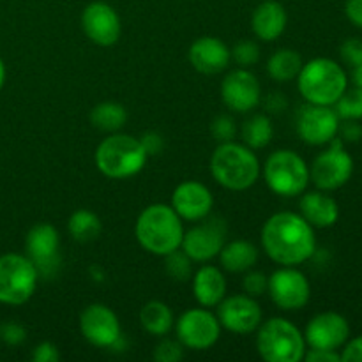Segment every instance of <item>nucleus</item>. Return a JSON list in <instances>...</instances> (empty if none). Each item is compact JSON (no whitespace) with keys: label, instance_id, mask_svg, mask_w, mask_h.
<instances>
[{"label":"nucleus","instance_id":"473e14b6","mask_svg":"<svg viewBox=\"0 0 362 362\" xmlns=\"http://www.w3.org/2000/svg\"><path fill=\"white\" fill-rule=\"evenodd\" d=\"M230 57L237 66L247 69L260 60V48L253 41H240L230 49Z\"/></svg>","mask_w":362,"mask_h":362},{"label":"nucleus","instance_id":"49530a36","mask_svg":"<svg viewBox=\"0 0 362 362\" xmlns=\"http://www.w3.org/2000/svg\"><path fill=\"white\" fill-rule=\"evenodd\" d=\"M352 78H354V83H356V87L362 88V64H361V66L354 67Z\"/></svg>","mask_w":362,"mask_h":362},{"label":"nucleus","instance_id":"f257e3e1","mask_svg":"<svg viewBox=\"0 0 362 362\" xmlns=\"http://www.w3.org/2000/svg\"><path fill=\"white\" fill-rule=\"evenodd\" d=\"M262 247L267 257L279 265H297L310 260L317 251L315 230L296 212H278L262 228Z\"/></svg>","mask_w":362,"mask_h":362},{"label":"nucleus","instance_id":"c85d7f7f","mask_svg":"<svg viewBox=\"0 0 362 362\" xmlns=\"http://www.w3.org/2000/svg\"><path fill=\"white\" fill-rule=\"evenodd\" d=\"M67 230L76 243H92L101 235L103 225L101 219L94 212L80 209V211L73 212V216L69 218Z\"/></svg>","mask_w":362,"mask_h":362},{"label":"nucleus","instance_id":"7ed1b4c3","mask_svg":"<svg viewBox=\"0 0 362 362\" xmlns=\"http://www.w3.org/2000/svg\"><path fill=\"white\" fill-rule=\"evenodd\" d=\"M211 172L219 186L230 191H246L260 177V163L253 148L232 140L218 145L211 158Z\"/></svg>","mask_w":362,"mask_h":362},{"label":"nucleus","instance_id":"a211bd4d","mask_svg":"<svg viewBox=\"0 0 362 362\" xmlns=\"http://www.w3.org/2000/svg\"><path fill=\"white\" fill-rule=\"evenodd\" d=\"M349 320L336 311H325L313 317L304 331V339L310 349L338 350L349 341Z\"/></svg>","mask_w":362,"mask_h":362},{"label":"nucleus","instance_id":"f03ea898","mask_svg":"<svg viewBox=\"0 0 362 362\" xmlns=\"http://www.w3.org/2000/svg\"><path fill=\"white\" fill-rule=\"evenodd\" d=\"M134 233L145 251L166 257L182 244L184 226L172 205L152 204L138 216Z\"/></svg>","mask_w":362,"mask_h":362},{"label":"nucleus","instance_id":"ea45409f","mask_svg":"<svg viewBox=\"0 0 362 362\" xmlns=\"http://www.w3.org/2000/svg\"><path fill=\"white\" fill-rule=\"evenodd\" d=\"M338 134L343 141H359L362 138V126L359 120H345L343 124L339 122Z\"/></svg>","mask_w":362,"mask_h":362},{"label":"nucleus","instance_id":"dca6fc26","mask_svg":"<svg viewBox=\"0 0 362 362\" xmlns=\"http://www.w3.org/2000/svg\"><path fill=\"white\" fill-rule=\"evenodd\" d=\"M218 320L221 327L235 334H250L262 324V308L255 297L232 296L218 304Z\"/></svg>","mask_w":362,"mask_h":362},{"label":"nucleus","instance_id":"79ce46f5","mask_svg":"<svg viewBox=\"0 0 362 362\" xmlns=\"http://www.w3.org/2000/svg\"><path fill=\"white\" fill-rule=\"evenodd\" d=\"M304 359L308 362H339L341 361V354H338V350L310 349L304 354Z\"/></svg>","mask_w":362,"mask_h":362},{"label":"nucleus","instance_id":"c9c22d12","mask_svg":"<svg viewBox=\"0 0 362 362\" xmlns=\"http://www.w3.org/2000/svg\"><path fill=\"white\" fill-rule=\"evenodd\" d=\"M269 278L260 271H246V276H244L243 288L244 292L250 297H260L267 292Z\"/></svg>","mask_w":362,"mask_h":362},{"label":"nucleus","instance_id":"c756f323","mask_svg":"<svg viewBox=\"0 0 362 362\" xmlns=\"http://www.w3.org/2000/svg\"><path fill=\"white\" fill-rule=\"evenodd\" d=\"M243 140L244 145H247L253 151L264 148L271 144L272 136H274V127L269 117L265 115H253L243 124Z\"/></svg>","mask_w":362,"mask_h":362},{"label":"nucleus","instance_id":"4468645a","mask_svg":"<svg viewBox=\"0 0 362 362\" xmlns=\"http://www.w3.org/2000/svg\"><path fill=\"white\" fill-rule=\"evenodd\" d=\"M339 122H341V119L334 108L308 103L297 112L296 129L300 140L306 141V144L325 145L332 138L338 136Z\"/></svg>","mask_w":362,"mask_h":362},{"label":"nucleus","instance_id":"c03bdc74","mask_svg":"<svg viewBox=\"0 0 362 362\" xmlns=\"http://www.w3.org/2000/svg\"><path fill=\"white\" fill-rule=\"evenodd\" d=\"M264 105L269 113H281L285 112L286 106H288V101H286V98L281 92H271V94L265 98Z\"/></svg>","mask_w":362,"mask_h":362},{"label":"nucleus","instance_id":"6ab92c4d","mask_svg":"<svg viewBox=\"0 0 362 362\" xmlns=\"http://www.w3.org/2000/svg\"><path fill=\"white\" fill-rule=\"evenodd\" d=\"M81 27L92 42L99 46H112L119 41L122 23L110 4L90 2L81 14Z\"/></svg>","mask_w":362,"mask_h":362},{"label":"nucleus","instance_id":"b1692460","mask_svg":"<svg viewBox=\"0 0 362 362\" xmlns=\"http://www.w3.org/2000/svg\"><path fill=\"white\" fill-rule=\"evenodd\" d=\"M193 296L204 308H214L225 299L226 279L214 265H204L193 278Z\"/></svg>","mask_w":362,"mask_h":362},{"label":"nucleus","instance_id":"393cba45","mask_svg":"<svg viewBox=\"0 0 362 362\" xmlns=\"http://www.w3.org/2000/svg\"><path fill=\"white\" fill-rule=\"evenodd\" d=\"M218 257L225 271L237 274V272L250 271L257 265L258 250L255 244L247 243V240H232L223 246Z\"/></svg>","mask_w":362,"mask_h":362},{"label":"nucleus","instance_id":"e433bc0d","mask_svg":"<svg viewBox=\"0 0 362 362\" xmlns=\"http://www.w3.org/2000/svg\"><path fill=\"white\" fill-rule=\"evenodd\" d=\"M339 55H341V60L346 64V66H350L354 69V67L361 66L362 64V41L357 37H352V39H346L345 42L341 45V48H339Z\"/></svg>","mask_w":362,"mask_h":362},{"label":"nucleus","instance_id":"72a5a7b5","mask_svg":"<svg viewBox=\"0 0 362 362\" xmlns=\"http://www.w3.org/2000/svg\"><path fill=\"white\" fill-rule=\"evenodd\" d=\"M184 357L182 343L177 339H163L154 350V359L158 362H177Z\"/></svg>","mask_w":362,"mask_h":362},{"label":"nucleus","instance_id":"58836bf2","mask_svg":"<svg viewBox=\"0 0 362 362\" xmlns=\"http://www.w3.org/2000/svg\"><path fill=\"white\" fill-rule=\"evenodd\" d=\"M32 361L34 362H59L60 352L53 343L42 341L32 352Z\"/></svg>","mask_w":362,"mask_h":362},{"label":"nucleus","instance_id":"bb28decb","mask_svg":"<svg viewBox=\"0 0 362 362\" xmlns=\"http://www.w3.org/2000/svg\"><path fill=\"white\" fill-rule=\"evenodd\" d=\"M141 327L152 336H166L173 327V313L161 300H148L140 310Z\"/></svg>","mask_w":362,"mask_h":362},{"label":"nucleus","instance_id":"5701e85b","mask_svg":"<svg viewBox=\"0 0 362 362\" xmlns=\"http://www.w3.org/2000/svg\"><path fill=\"white\" fill-rule=\"evenodd\" d=\"M286 21H288V16H286L285 7L276 0H265L258 4L257 9L253 11L251 28L262 41H276L285 32Z\"/></svg>","mask_w":362,"mask_h":362},{"label":"nucleus","instance_id":"412c9836","mask_svg":"<svg viewBox=\"0 0 362 362\" xmlns=\"http://www.w3.org/2000/svg\"><path fill=\"white\" fill-rule=\"evenodd\" d=\"M189 62L198 73L202 74H219L230 66V48L218 37H205L197 39L189 46Z\"/></svg>","mask_w":362,"mask_h":362},{"label":"nucleus","instance_id":"4c0bfd02","mask_svg":"<svg viewBox=\"0 0 362 362\" xmlns=\"http://www.w3.org/2000/svg\"><path fill=\"white\" fill-rule=\"evenodd\" d=\"M0 339L6 345L18 346L27 339V331H25L23 325L16 324V322H6V324L0 325Z\"/></svg>","mask_w":362,"mask_h":362},{"label":"nucleus","instance_id":"cd10ccee","mask_svg":"<svg viewBox=\"0 0 362 362\" xmlns=\"http://www.w3.org/2000/svg\"><path fill=\"white\" fill-rule=\"evenodd\" d=\"M126 108L115 101L99 103L90 112L92 126L98 127L99 131H105V133H115V131H119L126 124Z\"/></svg>","mask_w":362,"mask_h":362},{"label":"nucleus","instance_id":"423d86ee","mask_svg":"<svg viewBox=\"0 0 362 362\" xmlns=\"http://www.w3.org/2000/svg\"><path fill=\"white\" fill-rule=\"evenodd\" d=\"M257 349L262 359L267 362H299L306 354V339L292 322L271 318L260 324Z\"/></svg>","mask_w":362,"mask_h":362},{"label":"nucleus","instance_id":"a878e982","mask_svg":"<svg viewBox=\"0 0 362 362\" xmlns=\"http://www.w3.org/2000/svg\"><path fill=\"white\" fill-rule=\"evenodd\" d=\"M303 66V57H300L296 49L283 48L278 49V52L269 59L267 73L274 81L286 83V81H292L299 76Z\"/></svg>","mask_w":362,"mask_h":362},{"label":"nucleus","instance_id":"39448f33","mask_svg":"<svg viewBox=\"0 0 362 362\" xmlns=\"http://www.w3.org/2000/svg\"><path fill=\"white\" fill-rule=\"evenodd\" d=\"M147 152L138 138L115 133L105 138L95 151V165L110 179H129L144 170Z\"/></svg>","mask_w":362,"mask_h":362},{"label":"nucleus","instance_id":"9b49d317","mask_svg":"<svg viewBox=\"0 0 362 362\" xmlns=\"http://www.w3.org/2000/svg\"><path fill=\"white\" fill-rule=\"evenodd\" d=\"M267 292L279 310L297 311L310 303L311 286L299 269L281 265V269L272 272L269 278Z\"/></svg>","mask_w":362,"mask_h":362},{"label":"nucleus","instance_id":"ddd939ff","mask_svg":"<svg viewBox=\"0 0 362 362\" xmlns=\"http://www.w3.org/2000/svg\"><path fill=\"white\" fill-rule=\"evenodd\" d=\"M27 257L42 278H53L60 267V237L53 225L39 223L25 237Z\"/></svg>","mask_w":362,"mask_h":362},{"label":"nucleus","instance_id":"de8ad7c7","mask_svg":"<svg viewBox=\"0 0 362 362\" xmlns=\"http://www.w3.org/2000/svg\"><path fill=\"white\" fill-rule=\"evenodd\" d=\"M4 81H6V66H4V60L0 59V88L4 87Z\"/></svg>","mask_w":362,"mask_h":362},{"label":"nucleus","instance_id":"f8f14e48","mask_svg":"<svg viewBox=\"0 0 362 362\" xmlns=\"http://www.w3.org/2000/svg\"><path fill=\"white\" fill-rule=\"evenodd\" d=\"M228 226L223 218H205L200 225L184 233L180 250L193 262H209L218 257L226 244Z\"/></svg>","mask_w":362,"mask_h":362},{"label":"nucleus","instance_id":"4be33fe9","mask_svg":"<svg viewBox=\"0 0 362 362\" xmlns=\"http://www.w3.org/2000/svg\"><path fill=\"white\" fill-rule=\"evenodd\" d=\"M300 216L310 223L313 228H329L334 226L339 219L338 202L322 191L304 193L300 198Z\"/></svg>","mask_w":362,"mask_h":362},{"label":"nucleus","instance_id":"aec40b11","mask_svg":"<svg viewBox=\"0 0 362 362\" xmlns=\"http://www.w3.org/2000/svg\"><path fill=\"white\" fill-rule=\"evenodd\" d=\"M214 205L211 189L197 180L179 184L172 194V209L184 221H202L207 218Z\"/></svg>","mask_w":362,"mask_h":362},{"label":"nucleus","instance_id":"2f4dec72","mask_svg":"<svg viewBox=\"0 0 362 362\" xmlns=\"http://www.w3.org/2000/svg\"><path fill=\"white\" fill-rule=\"evenodd\" d=\"M165 258V271L175 281H187L193 276V260L184 251H180V247L166 255Z\"/></svg>","mask_w":362,"mask_h":362},{"label":"nucleus","instance_id":"6e6552de","mask_svg":"<svg viewBox=\"0 0 362 362\" xmlns=\"http://www.w3.org/2000/svg\"><path fill=\"white\" fill-rule=\"evenodd\" d=\"M39 272L28 257L6 253L0 257V304L21 306L34 296Z\"/></svg>","mask_w":362,"mask_h":362},{"label":"nucleus","instance_id":"f3484780","mask_svg":"<svg viewBox=\"0 0 362 362\" xmlns=\"http://www.w3.org/2000/svg\"><path fill=\"white\" fill-rule=\"evenodd\" d=\"M221 99L232 112L247 113L255 110L262 99L257 76L244 67L228 73L221 83Z\"/></svg>","mask_w":362,"mask_h":362},{"label":"nucleus","instance_id":"a19ab883","mask_svg":"<svg viewBox=\"0 0 362 362\" xmlns=\"http://www.w3.org/2000/svg\"><path fill=\"white\" fill-rule=\"evenodd\" d=\"M341 352L343 362H362V336L346 341Z\"/></svg>","mask_w":362,"mask_h":362},{"label":"nucleus","instance_id":"2eb2a0df","mask_svg":"<svg viewBox=\"0 0 362 362\" xmlns=\"http://www.w3.org/2000/svg\"><path fill=\"white\" fill-rule=\"evenodd\" d=\"M80 331L90 345L99 349H113L120 338V322L105 304H90L80 315Z\"/></svg>","mask_w":362,"mask_h":362},{"label":"nucleus","instance_id":"0eeeda50","mask_svg":"<svg viewBox=\"0 0 362 362\" xmlns=\"http://www.w3.org/2000/svg\"><path fill=\"white\" fill-rule=\"evenodd\" d=\"M264 173L269 189L285 198L299 197L310 184V168L306 161L288 148L272 152L265 163Z\"/></svg>","mask_w":362,"mask_h":362},{"label":"nucleus","instance_id":"7c9ffc66","mask_svg":"<svg viewBox=\"0 0 362 362\" xmlns=\"http://www.w3.org/2000/svg\"><path fill=\"white\" fill-rule=\"evenodd\" d=\"M334 110L341 120L362 119V88L354 87L343 92L341 98L334 103Z\"/></svg>","mask_w":362,"mask_h":362},{"label":"nucleus","instance_id":"a18cd8bd","mask_svg":"<svg viewBox=\"0 0 362 362\" xmlns=\"http://www.w3.org/2000/svg\"><path fill=\"white\" fill-rule=\"evenodd\" d=\"M345 14L356 27L362 28V0H346Z\"/></svg>","mask_w":362,"mask_h":362},{"label":"nucleus","instance_id":"9d476101","mask_svg":"<svg viewBox=\"0 0 362 362\" xmlns=\"http://www.w3.org/2000/svg\"><path fill=\"white\" fill-rule=\"evenodd\" d=\"M175 332L184 349L209 350L221 336V324L218 317L209 311V308H193L180 315Z\"/></svg>","mask_w":362,"mask_h":362},{"label":"nucleus","instance_id":"37998d69","mask_svg":"<svg viewBox=\"0 0 362 362\" xmlns=\"http://www.w3.org/2000/svg\"><path fill=\"white\" fill-rule=\"evenodd\" d=\"M140 141H141V145H144L147 156L159 154V152L163 151V145H165L161 134H158V133H145L144 136L140 138Z\"/></svg>","mask_w":362,"mask_h":362},{"label":"nucleus","instance_id":"20e7f679","mask_svg":"<svg viewBox=\"0 0 362 362\" xmlns=\"http://www.w3.org/2000/svg\"><path fill=\"white\" fill-rule=\"evenodd\" d=\"M297 85L300 95L311 105L334 106L349 87V78L338 62L318 57L304 64L297 76Z\"/></svg>","mask_w":362,"mask_h":362},{"label":"nucleus","instance_id":"1a4fd4ad","mask_svg":"<svg viewBox=\"0 0 362 362\" xmlns=\"http://www.w3.org/2000/svg\"><path fill=\"white\" fill-rule=\"evenodd\" d=\"M329 144L331 147L320 152L310 168V180L320 191L339 189L352 179L354 173V159L343 148L341 138H332Z\"/></svg>","mask_w":362,"mask_h":362},{"label":"nucleus","instance_id":"f704fd0d","mask_svg":"<svg viewBox=\"0 0 362 362\" xmlns=\"http://www.w3.org/2000/svg\"><path fill=\"white\" fill-rule=\"evenodd\" d=\"M211 131L219 144L232 141L233 138H235V133H237L235 120H233L230 115H218L214 119V122H212Z\"/></svg>","mask_w":362,"mask_h":362}]
</instances>
